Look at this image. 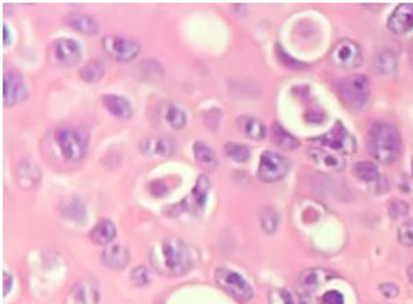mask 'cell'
I'll return each instance as SVG.
<instances>
[{
  "mask_svg": "<svg viewBox=\"0 0 413 304\" xmlns=\"http://www.w3.org/2000/svg\"><path fill=\"white\" fill-rule=\"evenodd\" d=\"M150 259L158 273L169 277L184 276L193 266L190 249L177 237L166 239L158 247L153 248Z\"/></svg>",
  "mask_w": 413,
  "mask_h": 304,
  "instance_id": "6da1fadb",
  "label": "cell"
},
{
  "mask_svg": "<svg viewBox=\"0 0 413 304\" xmlns=\"http://www.w3.org/2000/svg\"><path fill=\"white\" fill-rule=\"evenodd\" d=\"M402 140L398 129L387 122H375L368 134V148L382 165L393 163L401 153Z\"/></svg>",
  "mask_w": 413,
  "mask_h": 304,
  "instance_id": "7a4b0ae2",
  "label": "cell"
},
{
  "mask_svg": "<svg viewBox=\"0 0 413 304\" xmlns=\"http://www.w3.org/2000/svg\"><path fill=\"white\" fill-rule=\"evenodd\" d=\"M336 92L341 102L349 110H361L370 97V82L368 78L363 75L341 78L336 82Z\"/></svg>",
  "mask_w": 413,
  "mask_h": 304,
  "instance_id": "3957f363",
  "label": "cell"
},
{
  "mask_svg": "<svg viewBox=\"0 0 413 304\" xmlns=\"http://www.w3.org/2000/svg\"><path fill=\"white\" fill-rule=\"evenodd\" d=\"M55 137L66 161L79 162L84 159L88 151V137L84 131L75 126H62Z\"/></svg>",
  "mask_w": 413,
  "mask_h": 304,
  "instance_id": "277c9868",
  "label": "cell"
},
{
  "mask_svg": "<svg viewBox=\"0 0 413 304\" xmlns=\"http://www.w3.org/2000/svg\"><path fill=\"white\" fill-rule=\"evenodd\" d=\"M292 162L278 152L264 151L260 156L258 177L263 183L272 184L283 180L290 171Z\"/></svg>",
  "mask_w": 413,
  "mask_h": 304,
  "instance_id": "5b68a950",
  "label": "cell"
},
{
  "mask_svg": "<svg viewBox=\"0 0 413 304\" xmlns=\"http://www.w3.org/2000/svg\"><path fill=\"white\" fill-rule=\"evenodd\" d=\"M330 63L342 70H353L363 62V53L356 41L342 38L330 51Z\"/></svg>",
  "mask_w": 413,
  "mask_h": 304,
  "instance_id": "8992f818",
  "label": "cell"
},
{
  "mask_svg": "<svg viewBox=\"0 0 413 304\" xmlns=\"http://www.w3.org/2000/svg\"><path fill=\"white\" fill-rule=\"evenodd\" d=\"M318 147L330 148L331 151L341 152V153H353L356 151V140L352 134L346 131V128L342 125V122H337L334 128L329 134H323L316 139L311 140Z\"/></svg>",
  "mask_w": 413,
  "mask_h": 304,
  "instance_id": "52a82bcc",
  "label": "cell"
},
{
  "mask_svg": "<svg viewBox=\"0 0 413 304\" xmlns=\"http://www.w3.org/2000/svg\"><path fill=\"white\" fill-rule=\"evenodd\" d=\"M215 281L227 293L241 302H249L253 296V289L244 277L230 268L221 267L215 271Z\"/></svg>",
  "mask_w": 413,
  "mask_h": 304,
  "instance_id": "ba28073f",
  "label": "cell"
},
{
  "mask_svg": "<svg viewBox=\"0 0 413 304\" xmlns=\"http://www.w3.org/2000/svg\"><path fill=\"white\" fill-rule=\"evenodd\" d=\"M103 50L109 57L119 62H131L140 54V44L133 38L109 35L101 41Z\"/></svg>",
  "mask_w": 413,
  "mask_h": 304,
  "instance_id": "9c48e42d",
  "label": "cell"
},
{
  "mask_svg": "<svg viewBox=\"0 0 413 304\" xmlns=\"http://www.w3.org/2000/svg\"><path fill=\"white\" fill-rule=\"evenodd\" d=\"M334 277L336 274L333 271L324 268H309L302 271L297 281V293L300 296L301 303H305L320 286L327 284Z\"/></svg>",
  "mask_w": 413,
  "mask_h": 304,
  "instance_id": "30bf717a",
  "label": "cell"
},
{
  "mask_svg": "<svg viewBox=\"0 0 413 304\" xmlns=\"http://www.w3.org/2000/svg\"><path fill=\"white\" fill-rule=\"evenodd\" d=\"M29 95L25 78L18 72H7L3 78V99L4 104L11 107L23 102Z\"/></svg>",
  "mask_w": 413,
  "mask_h": 304,
  "instance_id": "8fae6325",
  "label": "cell"
},
{
  "mask_svg": "<svg viewBox=\"0 0 413 304\" xmlns=\"http://www.w3.org/2000/svg\"><path fill=\"white\" fill-rule=\"evenodd\" d=\"M211 190V181L206 175H200L196 181L194 188L190 192V195L187 196L181 205L180 211H187L193 215H202L206 207V197L208 192Z\"/></svg>",
  "mask_w": 413,
  "mask_h": 304,
  "instance_id": "7c38bea8",
  "label": "cell"
},
{
  "mask_svg": "<svg viewBox=\"0 0 413 304\" xmlns=\"http://www.w3.org/2000/svg\"><path fill=\"white\" fill-rule=\"evenodd\" d=\"M51 54L54 57V60L65 67H73L82 57L79 44L72 38L57 40L51 47Z\"/></svg>",
  "mask_w": 413,
  "mask_h": 304,
  "instance_id": "4fadbf2b",
  "label": "cell"
},
{
  "mask_svg": "<svg viewBox=\"0 0 413 304\" xmlns=\"http://www.w3.org/2000/svg\"><path fill=\"white\" fill-rule=\"evenodd\" d=\"M387 28L397 36L405 35L413 29V3H401L387 19Z\"/></svg>",
  "mask_w": 413,
  "mask_h": 304,
  "instance_id": "5bb4252c",
  "label": "cell"
},
{
  "mask_svg": "<svg viewBox=\"0 0 413 304\" xmlns=\"http://www.w3.org/2000/svg\"><path fill=\"white\" fill-rule=\"evenodd\" d=\"M99 303V284L94 278L78 281L69 295V304Z\"/></svg>",
  "mask_w": 413,
  "mask_h": 304,
  "instance_id": "9a60e30c",
  "label": "cell"
},
{
  "mask_svg": "<svg viewBox=\"0 0 413 304\" xmlns=\"http://www.w3.org/2000/svg\"><path fill=\"white\" fill-rule=\"evenodd\" d=\"M308 156L321 168L330 170L342 171L345 169V159L338 152L329 151L321 147H314L308 150Z\"/></svg>",
  "mask_w": 413,
  "mask_h": 304,
  "instance_id": "2e32d148",
  "label": "cell"
},
{
  "mask_svg": "<svg viewBox=\"0 0 413 304\" xmlns=\"http://www.w3.org/2000/svg\"><path fill=\"white\" fill-rule=\"evenodd\" d=\"M101 264L111 270H122L128 266L131 254L129 249L121 244H114L101 252Z\"/></svg>",
  "mask_w": 413,
  "mask_h": 304,
  "instance_id": "e0dca14e",
  "label": "cell"
},
{
  "mask_svg": "<svg viewBox=\"0 0 413 304\" xmlns=\"http://www.w3.org/2000/svg\"><path fill=\"white\" fill-rule=\"evenodd\" d=\"M141 150L145 155L155 153V155H162V156H170L175 152V144L171 139L165 136L150 137L143 141Z\"/></svg>",
  "mask_w": 413,
  "mask_h": 304,
  "instance_id": "ac0fdd59",
  "label": "cell"
},
{
  "mask_svg": "<svg viewBox=\"0 0 413 304\" xmlns=\"http://www.w3.org/2000/svg\"><path fill=\"white\" fill-rule=\"evenodd\" d=\"M103 104L106 106V109L115 115L116 118L121 119H129L133 115V109L131 102L119 95H104L101 97Z\"/></svg>",
  "mask_w": 413,
  "mask_h": 304,
  "instance_id": "d6986e66",
  "label": "cell"
},
{
  "mask_svg": "<svg viewBox=\"0 0 413 304\" xmlns=\"http://www.w3.org/2000/svg\"><path fill=\"white\" fill-rule=\"evenodd\" d=\"M65 22L75 29L79 33L84 35H96L99 32V25L94 21V17L85 14V13H70L65 19Z\"/></svg>",
  "mask_w": 413,
  "mask_h": 304,
  "instance_id": "ffe728a7",
  "label": "cell"
},
{
  "mask_svg": "<svg viewBox=\"0 0 413 304\" xmlns=\"http://www.w3.org/2000/svg\"><path fill=\"white\" fill-rule=\"evenodd\" d=\"M237 126L240 128V131L249 139L252 140H263L265 137V126L263 125L262 121H259L255 116H248V115H243L237 119Z\"/></svg>",
  "mask_w": 413,
  "mask_h": 304,
  "instance_id": "44dd1931",
  "label": "cell"
},
{
  "mask_svg": "<svg viewBox=\"0 0 413 304\" xmlns=\"http://www.w3.org/2000/svg\"><path fill=\"white\" fill-rule=\"evenodd\" d=\"M40 178L41 171L33 162L25 161L21 163L18 168V185L21 188L32 190L35 185H38Z\"/></svg>",
  "mask_w": 413,
  "mask_h": 304,
  "instance_id": "7402d4cb",
  "label": "cell"
},
{
  "mask_svg": "<svg viewBox=\"0 0 413 304\" xmlns=\"http://www.w3.org/2000/svg\"><path fill=\"white\" fill-rule=\"evenodd\" d=\"M374 67L382 76H392L398 69V58L392 50H382L374 58Z\"/></svg>",
  "mask_w": 413,
  "mask_h": 304,
  "instance_id": "603a6c76",
  "label": "cell"
},
{
  "mask_svg": "<svg viewBox=\"0 0 413 304\" xmlns=\"http://www.w3.org/2000/svg\"><path fill=\"white\" fill-rule=\"evenodd\" d=\"M115 236H116V228L113 222L109 219L100 221L89 233L91 240L94 241V244H99V246H104V244L111 243L115 239Z\"/></svg>",
  "mask_w": 413,
  "mask_h": 304,
  "instance_id": "cb8c5ba5",
  "label": "cell"
},
{
  "mask_svg": "<svg viewBox=\"0 0 413 304\" xmlns=\"http://www.w3.org/2000/svg\"><path fill=\"white\" fill-rule=\"evenodd\" d=\"M193 152H194V158L199 162V165L202 168H204L206 170L212 171L216 169L218 166V159L215 152L212 151V148L209 146H206L202 141L194 143L193 146Z\"/></svg>",
  "mask_w": 413,
  "mask_h": 304,
  "instance_id": "d4e9b609",
  "label": "cell"
},
{
  "mask_svg": "<svg viewBox=\"0 0 413 304\" xmlns=\"http://www.w3.org/2000/svg\"><path fill=\"white\" fill-rule=\"evenodd\" d=\"M271 134H272V140L274 143L281 147L283 150H289V151H294L300 147V141L289 134L287 131H285L282 128L281 125L278 124H274L272 125V131H271Z\"/></svg>",
  "mask_w": 413,
  "mask_h": 304,
  "instance_id": "484cf974",
  "label": "cell"
},
{
  "mask_svg": "<svg viewBox=\"0 0 413 304\" xmlns=\"http://www.w3.org/2000/svg\"><path fill=\"white\" fill-rule=\"evenodd\" d=\"M353 173L363 183H374L379 180V169L375 163L368 161H360L353 166Z\"/></svg>",
  "mask_w": 413,
  "mask_h": 304,
  "instance_id": "4316f807",
  "label": "cell"
},
{
  "mask_svg": "<svg viewBox=\"0 0 413 304\" xmlns=\"http://www.w3.org/2000/svg\"><path fill=\"white\" fill-rule=\"evenodd\" d=\"M103 76H104V66L99 60L88 62L79 70V77L87 82H97Z\"/></svg>",
  "mask_w": 413,
  "mask_h": 304,
  "instance_id": "83f0119b",
  "label": "cell"
},
{
  "mask_svg": "<svg viewBox=\"0 0 413 304\" xmlns=\"http://www.w3.org/2000/svg\"><path fill=\"white\" fill-rule=\"evenodd\" d=\"M62 212L66 215V218L73 219V221H85V206L77 200V199H69L63 206H62Z\"/></svg>",
  "mask_w": 413,
  "mask_h": 304,
  "instance_id": "f1b7e54d",
  "label": "cell"
},
{
  "mask_svg": "<svg viewBox=\"0 0 413 304\" xmlns=\"http://www.w3.org/2000/svg\"><path fill=\"white\" fill-rule=\"evenodd\" d=\"M280 224V218L277 211L272 207H264L260 211V225L267 234H272Z\"/></svg>",
  "mask_w": 413,
  "mask_h": 304,
  "instance_id": "f546056e",
  "label": "cell"
},
{
  "mask_svg": "<svg viewBox=\"0 0 413 304\" xmlns=\"http://www.w3.org/2000/svg\"><path fill=\"white\" fill-rule=\"evenodd\" d=\"M226 155L238 162V163H245L249 156H250V150L246 147V146H243V144H234V143H228L225 146Z\"/></svg>",
  "mask_w": 413,
  "mask_h": 304,
  "instance_id": "4dcf8cb0",
  "label": "cell"
},
{
  "mask_svg": "<svg viewBox=\"0 0 413 304\" xmlns=\"http://www.w3.org/2000/svg\"><path fill=\"white\" fill-rule=\"evenodd\" d=\"M166 121L169 122V125L172 129L180 131L187 125L188 118H187V114H185V112L182 109L171 106L167 114H166Z\"/></svg>",
  "mask_w": 413,
  "mask_h": 304,
  "instance_id": "1f68e13d",
  "label": "cell"
},
{
  "mask_svg": "<svg viewBox=\"0 0 413 304\" xmlns=\"http://www.w3.org/2000/svg\"><path fill=\"white\" fill-rule=\"evenodd\" d=\"M398 241L405 247H413V219L404 222L398 229Z\"/></svg>",
  "mask_w": 413,
  "mask_h": 304,
  "instance_id": "d6a6232c",
  "label": "cell"
},
{
  "mask_svg": "<svg viewBox=\"0 0 413 304\" xmlns=\"http://www.w3.org/2000/svg\"><path fill=\"white\" fill-rule=\"evenodd\" d=\"M268 304H294L292 293L286 289H272L268 295Z\"/></svg>",
  "mask_w": 413,
  "mask_h": 304,
  "instance_id": "836d02e7",
  "label": "cell"
},
{
  "mask_svg": "<svg viewBox=\"0 0 413 304\" xmlns=\"http://www.w3.org/2000/svg\"><path fill=\"white\" fill-rule=\"evenodd\" d=\"M133 284L136 286H145L150 284V276L148 268L145 266H138L133 268L131 276Z\"/></svg>",
  "mask_w": 413,
  "mask_h": 304,
  "instance_id": "e575fe53",
  "label": "cell"
},
{
  "mask_svg": "<svg viewBox=\"0 0 413 304\" xmlns=\"http://www.w3.org/2000/svg\"><path fill=\"white\" fill-rule=\"evenodd\" d=\"M409 212V206L402 200H392L389 203V214L393 219L407 217Z\"/></svg>",
  "mask_w": 413,
  "mask_h": 304,
  "instance_id": "d590c367",
  "label": "cell"
},
{
  "mask_svg": "<svg viewBox=\"0 0 413 304\" xmlns=\"http://www.w3.org/2000/svg\"><path fill=\"white\" fill-rule=\"evenodd\" d=\"M321 304H345V298L343 295L339 292V291H336V289H331V291H327L323 296H321Z\"/></svg>",
  "mask_w": 413,
  "mask_h": 304,
  "instance_id": "8d00e7d4",
  "label": "cell"
},
{
  "mask_svg": "<svg viewBox=\"0 0 413 304\" xmlns=\"http://www.w3.org/2000/svg\"><path fill=\"white\" fill-rule=\"evenodd\" d=\"M150 192L155 197H163L169 193V187L163 181H155L150 184Z\"/></svg>",
  "mask_w": 413,
  "mask_h": 304,
  "instance_id": "74e56055",
  "label": "cell"
},
{
  "mask_svg": "<svg viewBox=\"0 0 413 304\" xmlns=\"http://www.w3.org/2000/svg\"><path fill=\"white\" fill-rule=\"evenodd\" d=\"M379 291L382 292V295L387 299H393V298H397L398 296V288L395 284L392 283H386V284H382L379 286Z\"/></svg>",
  "mask_w": 413,
  "mask_h": 304,
  "instance_id": "f35d334b",
  "label": "cell"
},
{
  "mask_svg": "<svg viewBox=\"0 0 413 304\" xmlns=\"http://www.w3.org/2000/svg\"><path fill=\"white\" fill-rule=\"evenodd\" d=\"M13 286V277L9 273H3V295H7Z\"/></svg>",
  "mask_w": 413,
  "mask_h": 304,
  "instance_id": "ab89813d",
  "label": "cell"
},
{
  "mask_svg": "<svg viewBox=\"0 0 413 304\" xmlns=\"http://www.w3.org/2000/svg\"><path fill=\"white\" fill-rule=\"evenodd\" d=\"M3 43L4 45H9L11 43V33L7 25H3Z\"/></svg>",
  "mask_w": 413,
  "mask_h": 304,
  "instance_id": "60d3db41",
  "label": "cell"
},
{
  "mask_svg": "<svg viewBox=\"0 0 413 304\" xmlns=\"http://www.w3.org/2000/svg\"><path fill=\"white\" fill-rule=\"evenodd\" d=\"M408 278L411 281V284H413V265L408 267Z\"/></svg>",
  "mask_w": 413,
  "mask_h": 304,
  "instance_id": "b9f144b4",
  "label": "cell"
},
{
  "mask_svg": "<svg viewBox=\"0 0 413 304\" xmlns=\"http://www.w3.org/2000/svg\"><path fill=\"white\" fill-rule=\"evenodd\" d=\"M412 173H413V158H412Z\"/></svg>",
  "mask_w": 413,
  "mask_h": 304,
  "instance_id": "7bdbcfd3",
  "label": "cell"
}]
</instances>
